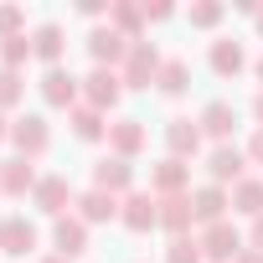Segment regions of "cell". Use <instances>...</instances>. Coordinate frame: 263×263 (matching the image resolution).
<instances>
[{
  "label": "cell",
  "instance_id": "6da1fadb",
  "mask_svg": "<svg viewBox=\"0 0 263 263\" xmlns=\"http://www.w3.org/2000/svg\"><path fill=\"white\" fill-rule=\"evenodd\" d=\"M160 52H155V42H129V57H124V67H119V78H124V88H135V93H145L155 78H160Z\"/></svg>",
  "mask_w": 263,
  "mask_h": 263
},
{
  "label": "cell",
  "instance_id": "7a4b0ae2",
  "mask_svg": "<svg viewBox=\"0 0 263 263\" xmlns=\"http://www.w3.org/2000/svg\"><path fill=\"white\" fill-rule=\"evenodd\" d=\"M119 98H124V78H119V67H93V72L83 78V103H88V108L108 114Z\"/></svg>",
  "mask_w": 263,
  "mask_h": 263
},
{
  "label": "cell",
  "instance_id": "3957f363",
  "mask_svg": "<svg viewBox=\"0 0 263 263\" xmlns=\"http://www.w3.org/2000/svg\"><path fill=\"white\" fill-rule=\"evenodd\" d=\"M201 258L206 263H237V253H242V232L232 227V222H212V227H201Z\"/></svg>",
  "mask_w": 263,
  "mask_h": 263
},
{
  "label": "cell",
  "instance_id": "277c9868",
  "mask_svg": "<svg viewBox=\"0 0 263 263\" xmlns=\"http://www.w3.org/2000/svg\"><path fill=\"white\" fill-rule=\"evenodd\" d=\"M11 145H16V155H26V160L47 155V150H52V129H47V119H42V114H21V119L11 124Z\"/></svg>",
  "mask_w": 263,
  "mask_h": 263
},
{
  "label": "cell",
  "instance_id": "5b68a950",
  "mask_svg": "<svg viewBox=\"0 0 263 263\" xmlns=\"http://www.w3.org/2000/svg\"><path fill=\"white\" fill-rule=\"evenodd\" d=\"M119 222H124L129 232L160 227V196H155V191H129V196L119 201Z\"/></svg>",
  "mask_w": 263,
  "mask_h": 263
},
{
  "label": "cell",
  "instance_id": "8992f818",
  "mask_svg": "<svg viewBox=\"0 0 263 263\" xmlns=\"http://www.w3.org/2000/svg\"><path fill=\"white\" fill-rule=\"evenodd\" d=\"M31 206L47 212V217H67V206H78V196H72L67 176H42L36 191H31Z\"/></svg>",
  "mask_w": 263,
  "mask_h": 263
},
{
  "label": "cell",
  "instance_id": "52a82bcc",
  "mask_svg": "<svg viewBox=\"0 0 263 263\" xmlns=\"http://www.w3.org/2000/svg\"><path fill=\"white\" fill-rule=\"evenodd\" d=\"M145 145H150L145 119H114V124H108V150H114L119 160H135Z\"/></svg>",
  "mask_w": 263,
  "mask_h": 263
},
{
  "label": "cell",
  "instance_id": "ba28073f",
  "mask_svg": "<svg viewBox=\"0 0 263 263\" xmlns=\"http://www.w3.org/2000/svg\"><path fill=\"white\" fill-rule=\"evenodd\" d=\"M42 98H47L52 108H67V114H72L78 98H83V83H78L67 67H47V72H42Z\"/></svg>",
  "mask_w": 263,
  "mask_h": 263
},
{
  "label": "cell",
  "instance_id": "9c48e42d",
  "mask_svg": "<svg viewBox=\"0 0 263 263\" xmlns=\"http://www.w3.org/2000/svg\"><path fill=\"white\" fill-rule=\"evenodd\" d=\"M242 171H248V150H237V145H217V150L206 155V176H212V186H237Z\"/></svg>",
  "mask_w": 263,
  "mask_h": 263
},
{
  "label": "cell",
  "instance_id": "30bf717a",
  "mask_svg": "<svg viewBox=\"0 0 263 263\" xmlns=\"http://www.w3.org/2000/svg\"><path fill=\"white\" fill-rule=\"evenodd\" d=\"M88 52H93V67H119L129 57V36H119L114 26H93L88 31Z\"/></svg>",
  "mask_w": 263,
  "mask_h": 263
},
{
  "label": "cell",
  "instance_id": "8fae6325",
  "mask_svg": "<svg viewBox=\"0 0 263 263\" xmlns=\"http://www.w3.org/2000/svg\"><path fill=\"white\" fill-rule=\"evenodd\" d=\"M93 186L108 191V196H129V191H135V165L119 160V155H108V160L93 165Z\"/></svg>",
  "mask_w": 263,
  "mask_h": 263
},
{
  "label": "cell",
  "instance_id": "7c38bea8",
  "mask_svg": "<svg viewBox=\"0 0 263 263\" xmlns=\"http://www.w3.org/2000/svg\"><path fill=\"white\" fill-rule=\"evenodd\" d=\"M191 206H196V222L201 227H212V222H227V206H232V191L227 186H201V191H191Z\"/></svg>",
  "mask_w": 263,
  "mask_h": 263
},
{
  "label": "cell",
  "instance_id": "4fadbf2b",
  "mask_svg": "<svg viewBox=\"0 0 263 263\" xmlns=\"http://www.w3.org/2000/svg\"><path fill=\"white\" fill-rule=\"evenodd\" d=\"M36 171H31V160L26 155H16V160H0V196H31L36 191Z\"/></svg>",
  "mask_w": 263,
  "mask_h": 263
},
{
  "label": "cell",
  "instance_id": "5bb4252c",
  "mask_svg": "<svg viewBox=\"0 0 263 263\" xmlns=\"http://www.w3.org/2000/svg\"><path fill=\"white\" fill-rule=\"evenodd\" d=\"M196 124H201V135H206V140H217V145H232V129H237V108L217 98V103H206V108H201V119H196Z\"/></svg>",
  "mask_w": 263,
  "mask_h": 263
},
{
  "label": "cell",
  "instance_id": "9a60e30c",
  "mask_svg": "<svg viewBox=\"0 0 263 263\" xmlns=\"http://www.w3.org/2000/svg\"><path fill=\"white\" fill-rule=\"evenodd\" d=\"M186 181H191V165H186V160H176V155H171V160H160V165L150 171V191H155V196H181V191H186Z\"/></svg>",
  "mask_w": 263,
  "mask_h": 263
},
{
  "label": "cell",
  "instance_id": "2e32d148",
  "mask_svg": "<svg viewBox=\"0 0 263 263\" xmlns=\"http://www.w3.org/2000/svg\"><path fill=\"white\" fill-rule=\"evenodd\" d=\"M191 222H196V206H191L186 191H181V196H160V227H165L171 237H186Z\"/></svg>",
  "mask_w": 263,
  "mask_h": 263
},
{
  "label": "cell",
  "instance_id": "e0dca14e",
  "mask_svg": "<svg viewBox=\"0 0 263 263\" xmlns=\"http://www.w3.org/2000/svg\"><path fill=\"white\" fill-rule=\"evenodd\" d=\"M165 145H171L176 160H191V155L201 150V124H196V119H171V124H165Z\"/></svg>",
  "mask_w": 263,
  "mask_h": 263
},
{
  "label": "cell",
  "instance_id": "ac0fdd59",
  "mask_svg": "<svg viewBox=\"0 0 263 263\" xmlns=\"http://www.w3.org/2000/svg\"><path fill=\"white\" fill-rule=\"evenodd\" d=\"M36 248V227L26 217H6L0 222V253H11V258H26Z\"/></svg>",
  "mask_w": 263,
  "mask_h": 263
},
{
  "label": "cell",
  "instance_id": "d6986e66",
  "mask_svg": "<svg viewBox=\"0 0 263 263\" xmlns=\"http://www.w3.org/2000/svg\"><path fill=\"white\" fill-rule=\"evenodd\" d=\"M108 26L129 42H145V6H135V0H114L108 6Z\"/></svg>",
  "mask_w": 263,
  "mask_h": 263
},
{
  "label": "cell",
  "instance_id": "ffe728a7",
  "mask_svg": "<svg viewBox=\"0 0 263 263\" xmlns=\"http://www.w3.org/2000/svg\"><path fill=\"white\" fill-rule=\"evenodd\" d=\"M114 217H119V196H108V191H98V186L78 196V222L93 227V222H114Z\"/></svg>",
  "mask_w": 263,
  "mask_h": 263
},
{
  "label": "cell",
  "instance_id": "44dd1931",
  "mask_svg": "<svg viewBox=\"0 0 263 263\" xmlns=\"http://www.w3.org/2000/svg\"><path fill=\"white\" fill-rule=\"evenodd\" d=\"M52 242H57V253H62V258H78V253H88V222H78V217H57V227H52Z\"/></svg>",
  "mask_w": 263,
  "mask_h": 263
},
{
  "label": "cell",
  "instance_id": "7402d4cb",
  "mask_svg": "<svg viewBox=\"0 0 263 263\" xmlns=\"http://www.w3.org/2000/svg\"><path fill=\"white\" fill-rule=\"evenodd\" d=\"M67 124H72V135H78L83 145H98V140H108V119H103L98 108H88V103H78V108L67 114Z\"/></svg>",
  "mask_w": 263,
  "mask_h": 263
},
{
  "label": "cell",
  "instance_id": "603a6c76",
  "mask_svg": "<svg viewBox=\"0 0 263 263\" xmlns=\"http://www.w3.org/2000/svg\"><path fill=\"white\" fill-rule=\"evenodd\" d=\"M212 72L217 78H237L242 67H248V57H242V42H232V36H222V42H212Z\"/></svg>",
  "mask_w": 263,
  "mask_h": 263
},
{
  "label": "cell",
  "instance_id": "cb8c5ba5",
  "mask_svg": "<svg viewBox=\"0 0 263 263\" xmlns=\"http://www.w3.org/2000/svg\"><path fill=\"white\" fill-rule=\"evenodd\" d=\"M31 47H36V57H42L47 67H62V47H67V42H62V26H57V21L36 26V31H31Z\"/></svg>",
  "mask_w": 263,
  "mask_h": 263
},
{
  "label": "cell",
  "instance_id": "d4e9b609",
  "mask_svg": "<svg viewBox=\"0 0 263 263\" xmlns=\"http://www.w3.org/2000/svg\"><path fill=\"white\" fill-rule=\"evenodd\" d=\"M232 212H242V217H263V181L258 176H242L237 186H232Z\"/></svg>",
  "mask_w": 263,
  "mask_h": 263
},
{
  "label": "cell",
  "instance_id": "484cf974",
  "mask_svg": "<svg viewBox=\"0 0 263 263\" xmlns=\"http://www.w3.org/2000/svg\"><path fill=\"white\" fill-rule=\"evenodd\" d=\"M155 88H160L165 98H181V93L191 88V67H186L181 57H165V62H160V78H155Z\"/></svg>",
  "mask_w": 263,
  "mask_h": 263
},
{
  "label": "cell",
  "instance_id": "4316f807",
  "mask_svg": "<svg viewBox=\"0 0 263 263\" xmlns=\"http://www.w3.org/2000/svg\"><path fill=\"white\" fill-rule=\"evenodd\" d=\"M26 57H36L31 36H6V42H0V67H6V72H21Z\"/></svg>",
  "mask_w": 263,
  "mask_h": 263
},
{
  "label": "cell",
  "instance_id": "83f0119b",
  "mask_svg": "<svg viewBox=\"0 0 263 263\" xmlns=\"http://www.w3.org/2000/svg\"><path fill=\"white\" fill-rule=\"evenodd\" d=\"M165 263H206V258H201V242L186 232V237H171V248H165Z\"/></svg>",
  "mask_w": 263,
  "mask_h": 263
},
{
  "label": "cell",
  "instance_id": "f1b7e54d",
  "mask_svg": "<svg viewBox=\"0 0 263 263\" xmlns=\"http://www.w3.org/2000/svg\"><path fill=\"white\" fill-rule=\"evenodd\" d=\"M26 98V78L21 72H6V67H0V114H6V108H16Z\"/></svg>",
  "mask_w": 263,
  "mask_h": 263
},
{
  "label": "cell",
  "instance_id": "f546056e",
  "mask_svg": "<svg viewBox=\"0 0 263 263\" xmlns=\"http://www.w3.org/2000/svg\"><path fill=\"white\" fill-rule=\"evenodd\" d=\"M186 16H191V26H201V31H212V26H217V21L227 16V6H222V0H196V6H191Z\"/></svg>",
  "mask_w": 263,
  "mask_h": 263
},
{
  "label": "cell",
  "instance_id": "4dcf8cb0",
  "mask_svg": "<svg viewBox=\"0 0 263 263\" xmlns=\"http://www.w3.org/2000/svg\"><path fill=\"white\" fill-rule=\"evenodd\" d=\"M6 36H26V11L21 6H0V42Z\"/></svg>",
  "mask_w": 263,
  "mask_h": 263
},
{
  "label": "cell",
  "instance_id": "1f68e13d",
  "mask_svg": "<svg viewBox=\"0 0 263 263\" xmlns=\"http://www.w3.org/2000/svg\"><path fill=\"white\" fill-rule=\"evenodd\" d=\"M171 16H176L171 0H155V6H145V26H150V21H171Z\"/></svg>",
  "mask_w": 263,
  "mask_h": 263
},
{
  "label": "cell",
  "instance_id": "d6a6232c",
  "mask_svg": "<svg viewBox=\"0 0 263 263\" xmlns=\"http://www.w3.org/2000/svg\"><path fill=\"white\" fill-rule=\"evenodd\" d=\"M248 165H263V129H253V140H248Z\"/></svg>",
  "mask_w": 263,
  "mask_h": 263
},
{
  "label": "cell",
  "instance_id": "836d02e7",
  "mask_svg": "<svg viewBox=\"0 0 263 263\" xmlns=\"http://www.w3.org/2000/svg\"><path fill=\"white\" fill-rule=\"evenodd\" d=\"M248 248H253V253H263V217L248 227Z\"/></svg>",
  "mask_w": 263,
  "mask_h": 263
},
{
  "label": "cell",
  "instance_id": "e575fe53",
  "mask_svg": "<svg viewBox=\"0 0 263 263\" xmlns=\"http://www.w3.org/2000/svg\"><path fill=\"white\" fill-rule=\"evenodd\" d=\"M78 11H83V16H103L108 6H103V0H78Z\"/></svg>",
  "mask_w": 263,
  "mask_h": 263
},
{
  "label": "cell",
  "instance_id": "d590c367",
  "mask_svg": "<svg viewBox=\"0 0 263 263\" xmlns=\"http://www.w3.org/2000/svg\"><path fill=\"white\" fill-rule=\"evenodd\" d=\"M237 263H263V253H253V248H242V253H237Z\"/></svg>",
  "mask_w": 263,
  "mask_h": 263
},
{
  "label": "cell",
  "instance_id": "8d00e7d4",
  "mask_svg": "<svg viewBox=\"0 0 263 263\" xmlns=\"http://www.w3.org/2000/svg\"><path fill=\"white\" fill-rule=\"evenodd\" d=\"M253 119H258V129H263V93L253 98Z\"/></svg>",
  "mask_w": 263,
  "mask_h": 263
},
{
  "label": "cell",
  "instance_id": "74e56055",
  "mask_svg": "<svg viewBox=\"0 0 263 263\" xmlns=\"http://www.w3.org/2000/svg\"><path fill=\"white\" fill-rule=\"evenodd\" d=\"M0 140H11V124H6V114H0Z\"/></svg>",
  "mask_w": 263,
  "mask_h": 263
},
{
  "label": "cell",
  "instance_id": "f35d334b",
  "mask_svg": "<svg viewBox=\"0 0 263 263\" xmlns=\"http://www.w3.org/2000/svg\"><path fill=\"white\" fill-rule=\"evenodd\" d=\"M253 72H258V83H263V57H258V62H253Z\"/></svg>",
  "mask_w": 263,
  "mask_h": 263
},
{
  "label": "cell",
  "instance_id": "ab89813d",
  "mask_svg": "<svg viewBox=\"0 0 263 263\" xmlns=\"http://www.w3.org/2000/svg\"><path fill=\"white\" fill-rule=\"evenodd\" d=\"M47 263H72V258H62V253H57V258H47Z\"/></svg>",
  "mask_w": 263,
  "mask_h": 263
},
{
  "label": "cell",
  "instance_id": "60d3db41",
  "mask_svg": "<svg viewBox=\"0 0 263 263\" xmlns=\"http://www.w3.org/2000/svg\"><path fill=\"white\" fill-rule=\"evenodd\" d=\"M258 31H263V11H258Z\"/></svg>",
  "mask_w": 263,
  "mask_h": 263
}]
</instances>
